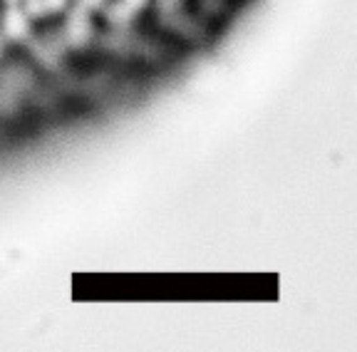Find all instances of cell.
Returning <instances> with one entry per match:
<instances>
[{
	"label": "cell",
	"mask_w": 357,
	"mask_h": 352,
	"mask_svg": "<svg viewBox=\"0 0 357 352\" xmlns=\"http://www.w3.org/2000/svg\"><path fill=\"white\" fill-rule=\"evenodd\" d=\"M45 87L43 65L28 50H0V114L20 112Z\"/></svg>",
	"instance_id": "cell-1"
},
{
	"label": "cell",
	"mask_w": 357,
	"mask_h": 352,
	"mask_svg": "<svg viewBox=\"0 0 357 352\" xmlns=\"http://www.w3.org/2000/svg\"><path fill=\"white\" fill-rule=\"evenodd\" d=\"M6 25H8V8H6V0H0V50H3V38H6Z\"/></svg>",
	"instance_id": "cell-2"
}]
</instances>
